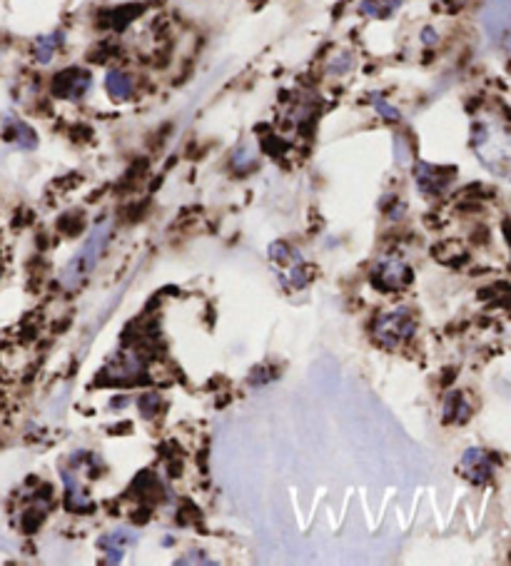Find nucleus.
I'll use <instances>...</instances> for the list:
<instances>
[{
	"instance_id": "nucleus-1",
	"label": "nucleus",
	"mask_w": 511,
	"mask_h": 566,
	"mask_svg": "<svg viewBox=\"0 0 511 566\" xmlns=\"http://www.w3.org/2000/svg\"><path fill=\"white\" fill-rule=\"evenodd\" d=\"M108 242H110V222H100L88 235V240L80 245V250L70 257V262L63 267V272H60L63 287L75 290V287L83 285V282L93 275V269L98 267L100 257H103L105 247H108Z\"/></svg>"
},
{
	"instance_id": "nucleus-2",
	"label": "nucleus",
	"mask_w": 511,
	"mask_h": 566,
	"mask_svg": "<svg viewBox=\"0 0 511 566\" xmlns=\"http://www.w3.org/2000/svg\"><path fill=\"white\" fill-rule=\"evenodd\" d=\"M417 330V319H414V312L409 307H396L389 309V312H382L380 317L374 319V340L384 347H399V342L409 340Z\"/></svg>"
},
{
	"instance_id": "nucleus-3",
	"label": "nucleus",
	"mask_w": 511,
	"mask_h": 566,
	"mask_svg": "<svg viewBox=\"0 0 511 566\" xmlns=\"http://www.w3.org/2000/svg\"><path fill=\"white\" fill-rule=\"evenodd\" d=\"M372 282L380 290H401L404 285L412 282V267L399 257H384L374 267Z\"/></svg>"
},
{
	"instance_id": "nucleus-4",
	"label": "nucleus",
	"mask_w": 511,
	"mask_h": 566,
	"mask_svg": "<svg viewBox=\"0 0 511 566\" xmlns=\"http://www.w3.org/2000/svg\"><path fill=\"white\" fill-rule=\"evenodd\" d=\"M459 472L469 479L472 484H486L494 474V464H491V456L484 449H472L464 451L462 462H459Z\"/></svg>"
},
{
	"instance_id": "nucleus-5",
	"label": "nucleus",
	"mask_w": 511,
	"mask_h": 566,
	"mask_svg": "<svg viewBox=\"0 0 511 566\" xmlns=\"http://www.w3.org/2000/svg\"><path fill=\"white\" fill-rule=\"evenodd\" d=\"M90 75L85 70H77V67H70V70L60 72L56 77V83H53V93L58 98H67V100H77L83 98L85 93L90 90Z\"/></svg>"
},
{
	"instance_id": "nucleus-6",
	"label": "nucleus",
	"mask_w": 511,
	"mask_h": 566,
	"mask_svg": "<svg viewBox=\"0 0 511 566\" xmlns=\"http://www.w3.org/2000/svg\"><path fill=\"white\" fill-rule=\"evenodd\" d=\"M138 534L132 532V529H115V532L105 534V536L98 539V546L100 549H105V554H108V561H120L122 559V549L125 546H132L138 544Z\"/></svg>"
},
{
	"instance_id": "nucleus-7",
	"label": "nucleus",
	"mask_w": 511,
	"mask_h": 566,
	"mask_svg": "<svg viewBox=\"0 0 511 566\" xmlns=\"http://www.w3.org/2000/svg\"><path fill=\"white\" fill-rule=\"evenodd\" d=\"M6 140H11L18 150H35L38 148V135L28 122L18 120V117H6Z\"/></svg>"
},
{
	"instance_id": "nucleus-8",
	"label": "nucleus",
	"mask_w": 511,
	"mask_h": 566,
	"mask_svg": "<svg viewBox=\"0 0 511 566\" xmlns=\"http://www.w3.org/2000/svg\"><path fill=\"white\" fill-rule=\"evenodd\" d=\"M105 90H108V95H110L112 100L122 103V100H127L132 95V90H135V83H132V77L127 75V72L110 70L108 75H105Z\"/></svg>"
},
{
	"instance_id": "nucleus-9",
	"label": "nucleus",
	"mask_w": 511,
	"mask_h": 566,
	"mask_svg": "<svg viewBox=\"0 0 511 566\" xmlns=\"http://www.w3.org/2000/svg\"><path fill=\"white\" fill-rule=\"evenodd\" d=\"M63 43H65V33H63V30H56V33H48V35H40V38L35 40V45H33L35 60H38L40 65H48V63L53 60V56H56V50L60 48Z\"/></svg>"
},
{
	"instance_id": "nucleus-10",
	"label": "nucleus",
	"mask_w": 511,
	"mask_h": 566,
	"mask_svg": "<svg viewBox=\"0 0 511 566\" xmlns=\"http://www.w3.org/2000/svg\"><path fill=\"white\" fill-rule=\"evenodd\" d=\"M414 177H417V185H419V190H422L424 195H436L441 187L446 185V180L439 175V170H436V167H432V165H424V162H419V165H417Z\"/></svg>"
},
{
	"instance_id": "nucleus-11",
	"label": "nucleus",
	"mask_w": 511,
	"mask_h": 566,
	"mask_svg": "<svg viewBox=\"0 0 511 566\" xmlns=\"http://www.w3.org/2000/svg\"><path fill=\"white\" fill-rule=\"evenodd\" d=\"M472 414V407H469V401L464 399L462 392H451L446 394L444 401V422H454V424H464Z\"/></svg>"
},
{
	"instance_id": "nucleus-12",
	"label": "nucleus",
	"mask_w": 511,
	"mask_h": 566,
	"mask_svg": "<svg viewBox=\"0 0 511 566\" xmlns=\"http://www.w3.org/2000/svg\"><path fill=\"white\" fill-rule=\"evenodd\" d=\"M63 479H65V484H67V496H70V506L75 511H83V509H90V499L88 496L80 491V487H77V482H75V487H72V482H70V474H63Z\"/></svg>"
},
{
	"instance_id": "nucleus-13",
	"label": "nucleus",
	"mask_w": 511,
	"mask_h": 566,
	"mask_svg": "<svg viewBox=\"0 0 511 566\" xmlns=\"http://www.w3.org/2000/svg\"><path fill=\"white\" fill-rule=\"evenodd\" d=\"M352 67H354L352 53H337V56L330 60V65H327V70H330V75H347Z\"/></svg>"
},
{
	"instance_id": "nucleus-14",
	"label": "nucleus",
	"mask_w": 511,
	"mask_h": 566,
	"mask_svg": "<svg viewBox=\"0 0 511 566\" xmlns=\"http://www.w3.org/2000/svg\"><path fill=\"white\" fill-rule=\"evenodd\" d=\"M372 105H374V110L380 112V115L384 117V120H389V122H396V120H399V117H401V115H399V110H396L394 105L387 103L384 95H382V93H374V95H372Z\"/></svg>"
},
{
	"instance_id": "nucleus-15",
	"label": "nucleus",
	"mask_w": 511,
	"mask_h": 566,
	"mask_svg": "<svg viewBox=\"0 0 511 566\" xmlns=\"http://www.w3.org/2000/svg\"><path fill=\"white\" fill-rule=\"evenodd\" d=\"M275 380V369L267 367V364H259V367L252 369V374H250V385L259 387V385H267V382Z\"/></svg>"
},
{
	"instance_id": "nucleus-16",
	"label": "nucleus",
	"mask_w": 511,
	"mask_h": 566,
	"mask_svg": "<svg viewBox=\"0 0 511 566\" xmlns=\"http://www.w3.org/2000/svg\"><path fill=\"white\" fill-rule=\"evenodd\" d=\"M138 407H140V412H143L145 417H153V414L160 409V394H155V392H148V394H143L138 399Z\"/></svg>"
},
{
	"instance_id": "nucleus-17",
	"label": "nucleus",
	"mask_w": 511,
	"mask_h": 566,
	"mask_svg": "<svg viewBox=\"0 0 511 566\" xmlns=\"http://www.w3.org/2000/svg\"><path fill=\"white\" fill-rule=\"evenodd\" d=\"M270 257L275 262H287V259H297V252H292V247L287 242H275L270 247Z\"/></svg>"
},
{
	"instance_id": "nucleus-18",
	"label": "nucleus",
	"mask_w": 511,
	"mask_h": 566,
	"mask_svg": "<svg viewBox=\"0 0 511 566\" xmlns=\"http://www.w3.org/2000/svg\"><path fill=\"white\" fill-rule=\"evenodd\" d=\"M359 13H362L364 18H384L380 0H362V3H359Z\"/></svg>"
},
{
	"instance_id": "nucleus-19",
	"label": "nucleus",
	"mask_w": 511,
	"mask_h": 566,
	"mask_svg": "<svg viewBox=\"0 0 511 566\" xmlns=\"http://www.w3.org/2000/svg\"><path fill=\"white\" fill-rule=\"evenodd\" d=\"M254 160V148L250 143H242L235 153V165H247Z\"/></svg>"
},
{
	"instance_id": "nucleus-20",
	"label": "nucleus",
	"mask_w": 511,
	"mask_h": 566,
	"mask_svg": "<svg viewBox=\"0 0 511 566\" xmlns=\"http://www.w3.org/2000/svg\"><path fill=\"white\" fill-rule=\"evenodd\" d=\"M177 564H214L209 556H202V551H190V556H182V559H177Z\"/></svg>"
},
{
	"instance_id": "nucleus-21",
	"label": "nucleus",
	"mask_w": 511,
	"mask_h": 566,
	"mask_svg": "<svg viewBox=\"0 0 511 566\" xmlns=\"http://www.w3.org/2000/svg\"><path fill=\"white\" fill-rule=\"evenodd\" d=\"M382 3V13H384V18H389L394 11H399V6L404 3V0H380Z\"/></svg>"
},
{
	"instance_id": "nucleus-22",
	"label": "nucleus",
	"mask_w": 511,
	"mask_h": 566,
	"mask_svg": "<svg viewBox=\"0 0 511 566\" xmlns=\"http://www.w3.org/2000/svg\"><path fill=\"white\" fill-rule=\"evenodd\" d=\"M436 40H439V35H436V30H434V28H424V30H422V43H424V45H434Z\"/></svg>"
},
{
	"instance_id": "nucleus-23",
	"label": "nucleus",
	"mask_w": 511,
	"mask_h": 566,
	"mask_svg": "<svg viewBox=\"0 0 511 566\" xmlns=\"http://www.w3.org/2000/svg\"><path fill=\"white\" fill-rule=\"evenodd\" d=\"M0 53H3V40H0Z\"/></svg>"
}]
</instances>
